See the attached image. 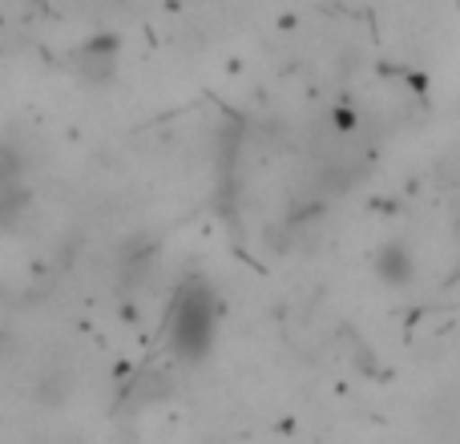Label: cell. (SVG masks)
I'll return each mask as SVG.
<instances>
[{
  "instance_id": "obj_1",
  "label": "cell",
  "mask_w": 460,
  "mask_h": 444,
  "mask_svg": "<svg viewBox=\"0 0 460 444\" xmlns=\"http://www.w3.org/2000/svg\"><path fill=\"white\" fill-rule=\"evenodd\" d=\"M210 332H215V311H210V295L202 287L190 283V291L182 295L174 315V343L182 356H202V348L210 343Z\"/></svg>"
}]
</instances>
